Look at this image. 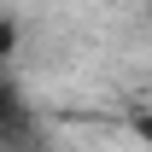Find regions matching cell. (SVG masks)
<instances>
[{"label": "cell", "instance_id": "obj_1", "mask_svg": "<svg viewBox=\"0 0 152 152\" xmlns=\"http://www.w3.org/2000/svg\"><path fill=\"white\" fill-rule=\"evenodd\" d=\"M129 129H134V140H146V146H152V111H134Z\"/></svg>", "mask_w": 152, "mask_h": 152}, {"label": "cell", "instance_id": "obj_2", "mask_svg": "<svg viewBox=\"0 0 152 152\" xmlns=\"http://www.w3.org/2000/svg\"><path fill=\"white\" fill-rule=\"evenodd\" d=\"M117 6H152V0H117Z\"/></svg>", "mask_w": 152, "mask_h": 152}]
</instances>
